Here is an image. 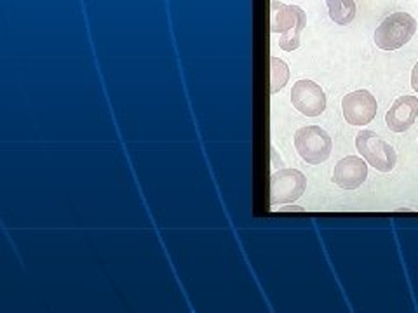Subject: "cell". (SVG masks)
<instances>
[{
  "instance_id": "obj_9",
  "label": "cell",
  "mask_w": 418,
  "mask_h": 313,
  "mask_svg": "<svg viewBox=\"0 0 418 313\" xmlns=\"http://www.w3.org/2000/svg\"><path fill=\"white\" fill-rule=\"evenodd\" d=\"M418 117V98L401 96L392 103L391 110L385 115V124L391 131L405 132L415 124Z\"/></svg>"
},
{
  "instance_id": "obj_7",
  "label": "cell",
  "mask_w": 418,
  "mask_h": 313,
  "mask_svg": "<svg viewBox=\"0 0 418 313\" xmlns=\"http://www.w3.org/2000/svg\"><path fill=\"white\" fill-rule=\"evenodd\" d=\"M343 117L352 125H366L377 115V100L366 89L354 91L342 100Z\"/></svg>"
},
{
  "instance_id": "obj_3",
  "label": "cell",
  "mask_w": 418,
  "mask_h": 313,
  "mask_svg": "<svg viewBox=\"0 0 418 313\" xmlns=\"http://www.w3.org/2000/svg\"><path fill=\"white\" fill-rule=\"evenodd\" d=\"M331 138L319 125L301 128L294 135V148H297L298 155L311 165L322 164L324 160H328V157L331 155Z\"/></svg>"
},
{
  "instance_id": "obj_5",
  "label": "cell",
  "mask_w": 418,
  "mask_h": 313,
  "mask_svg": "<svg viewBox=\"0 0 418 313\" xmlns=\"http://www.w3.org/2000/svg\"><path fill=\"white\" fill-rule=\"evenodd\" d=\"M307 186V178L297 169H281L270 178V204H290L300 199Z\"/></svg>"
},
{
  "instance_id": "obj_4",
  "label": "cell",
  "mask_w": 418,
  "mask_h": 313,
  "mask_svg": "<svg viewBox=\"0 0 418 313\" xmlns=\"http://www.w3.org/2000/svg\"><path fill=\"white\" fill-rule=\"evenodd\" d=\"M356 148L368 164L380 172H391L398 164L396 150L373 131H361L356 136Z\"/></svg>"
},
{
  "instance_id": "obj_1",
  "label": "cell",
  "mask_w": 418,
  "mask_h": 313,
  "mask_svg": "<svg viewBox=\"0 0 418 313\" xmlns=\"http://www.w3.org/2000/svg\"><path fill=\"white\" fill-rule=\"evenodd\" d=\"M307 26L305 10L298 6H286L274 0L270 3V31L281 33L279 47L284 51H294L300 47V33Z\"/></svg>"
},
{
  "instance_id": "obj_8",
  "label": "cell",
  "mask_w": 418,
  "mask_h": 313,
  "mask_svg": "<svg viewBox=\"0 0 418 313\" xmlns=\"http://www.w3.org/2000/svg\"><path fill=\"white\" fill-rule=\"evenodd\" d=\"M368 162L364 158L349 155L335 165L333 181L343 190H356L366 181Z\"/></svg>"
},
{
  "instance_id": "obj_11",
  "label": "cell",
  "mask_w": 418,
  "mask_h": 313,
  "mask_svg": "<svg viewBox=\"0 0 418 313\" xmlns=\"http://www.w3.org/2000/svg\"><path fill=\"white\" fill-rule=\"evenodd\" d=\"M288 77H290V68L286 66V63L277 58L270 59V80H272L270 89H272V93H277V91L286 86Z\"/></svg>"
},
{
  "instance_id": "obj_10",
  "label": "cell",
  "mask_w": 418,
  "mask_h": 313,
  "mask_svg": "<svg viewBox=\"0 0 418 313\" xmlns=\"http://www.w3.org/2000/svg\"><path fill=\"white\" fill-rule=\"evenodd\" d=\"M331 21L336 24H349L356 17L357 7L354 0H326Z\"/></svg>"
},
{
  "instance_id": "obj_2",
  "label": "cell",
  "mask_w": 418,
  "mask_h": 313,
  "mask_svg": "<svg viewBox=\"0 0 418 313\" xmlns=\"http://www.w3.org/2000/svg\"><path fill=\"white\" fill-rule=\"evenodd\" d=\"M417 31V20L408 13H394L375 30V44L384 51H396L408 44Z\"/></svg>"
},
{
  "instance_id": "obj_12",
  "label": "cell",
  "mask_w": 418,
  "mask_h": 313,
  "mask_svg": "<svg viewBox=\"0 0 418 313\" xmlns=\"http://www.w3.org/2000/svg\"><path fill=\"white\" fill-rule=\"evenodd\" d=\"M412 87L415 93H418V61L417 65L413 66V72H412Z\"/></svg>"
},
{
  "instance_id": "obj_6",
  "label": "cell",
  "mask_w": 418,
  "mask_h": 313,
  "mask_svg": "<svg viewBox=\"0 0 418 313\" xmlns=\"http://www.w3.org/2000/svg\"><path fill=\"white\" fill-rule=\"evenodd\" d=\"M291 103L300 114L307 117H318L326 110V94L312 80H298L291 91Z\"/></svg>"
}]
</instances>
